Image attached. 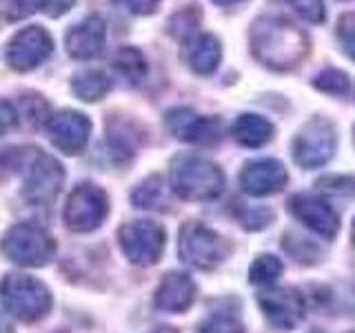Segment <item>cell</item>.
Instances as JSON below:
<instances>
[{"label":"cell","instance_id":"cell-1","mask_svg":"<svg viewBox=\"0 0 355 333\" xmlns=\"http://www.w3.org/2000/svg\"><path fill=\"white\" fill-rule=\"evenodd\" d=\"M251 53L273 69H293L309 53L306 33L277 16H262L251 25Z\"/></svg>","mask_w":355,"mask_h":333},{"label":"cell","instance_id":"cell-2","mask_svg":"<svg viewBox=\"0 0 355 333\" xmlns=\"http://www.w3.org/2000/svg\"><path fill=\"white\" fill-rule=\"evenodd\" d=\"M169 180L173 194L189 203H207L218 198L225 189V176L220 166L193 153H182L173 158Z\"/></svg>","mask_w":355,"mask_h":333},{"label":"cell","instance_id":"cell-3","mask_svg":"<svg viewBox=\"0 0 355 333\" xmlns=\"http://www.w3.org/2000/svg\"><path fill=\"white\" fill-rule=\"evenodd\" d=\"M0 296L9 314L22 322L40 320L51 309V293L40 280L22 273H9L0 282Z\"/></svg>","mask_w":355,"mask_h":333},{"label":"cell","instance_id":"cell-4","mask_svg":"<svg viewBox=\"0 0 355 333\" xmlns=\"http://www.w3.org/2000/svg\"><path fill=\"white\" fill-rule=\"evenodd\" d=\"M227 255L229 242L202 222H187L180 229V258L187 264L198 269H214Z\"/></svg>","mask_w":355,"mask_h":333},{"label":"cell","instance_id":"cell-5","mask_svg":"<svg viewBox=\"0 0 355 333\" xmlns=\"http://www.w3.org/2000/svg\"><path fill=\"white\" fill-rule=\"evenodd\" d=\"M293 160L302 169H318L336 153V127L327 118H311L293 140Z\"/></svg>","mask_w":355,"mask_h":333},{"label":"cell","instance_id":"cell-6","mask_svg":"<svg viewBox=\"0 0 355 333\" xmlns=\"http://www.w3.org/2000/svg\"><path fill=\"white\" fill-rule=\"evenodd\" d=\"M5 255L22 266H40L51 260L55 242L47 231L33 225H16L3 238Z\"/></svg>","mask_w":355,"mask_h":333},{"label":"cell","instance_id":"cell-7","mask_svg":"<svg viewBox=\"0 0 355 333\" xmlns=\"http://www.w3.org/2000/svg\"><path fill=\"white\" fill-rule=\"evenodd\" d=\"M109 214L107 194L92 182L78 185L64 207V222L71 231L85 233L94 231L103 225V220Z\"/></svg>","mask_w":355,"mask_h":333},{"label":"cell","instance_id":"cell-8","mask_svg":"<svg viewBox=\"0 0 355 333\" xmlns=\"http://www.w3.org/2000/svg\"><path fill=\"white\" fill-rule=\"evenodd\" d=\"M122 253L133 264H155L164 251V229L151 220H133L118 231Z\"/></svg>","mask_w":355,"mask_h":333},{"label":"cell","instance_id":"cell-9","mask_svg":"<svg viewBox=\"0 0 355 333\" xmlns=\"http://www.w3.org/2000/svg\"><path fill=\"white\" fill-rule=\"evenodd\" d=\"M64 180L62 164L42 151H33L31 160L27 164L25 187L22 194L31 205H49L58 196Z\"/></svg>","mask_w":355,"mask_h":333},{"label":"cell","instance_id":"cell-10","mask_svg":"<svg viewBox=\"0 0 355 333\" xmlns=\"http://www.w3.org/2000/svg\"><path fill=\"white\" fill-rule=\"evenodd\" d=\"M53 51V40L42 27H27L18 31L14 38L9 40L5 49V58L11 69L16 71H29L36 69L49 58Z\"/></svg>","mask_w":355,"mask_h":333},{"label":"cell","instance_id":"cell-11","mask_svg":"<svg viewBox=\"0 0 355 333\" xmlns=\"http://www.w3.org/2000/svg\"><path fill=\"white\" fill-rule=\"evenodd\" d=\"M258 302L275 327L293 329L304 320L306 302L297 289H269L258 296Z\"/></svg>","mask_w":355,"mask_h":333},{"label":"cell","instance_id":"cell-12","mask_svg":"<svg viewBox=\"0 0 355 333\" xmlns=\"http://www.w3.org/2000/svg\"><path fill=\"white\" fill-rule=\"evenodd\" d=\"M288 182V173L280 160L262 158L244 164L240 173V187L249 196H271L282 191Z\"/></svg>","mask_w":355,"mask_h":333},{"label":"cell","instance_id":"cell-13","mask_svg":"<svg viewBox=\"0 0 355 333\" xmlns=\"http://www.w3.org/2000/svg\"><path fill=\"white\" fill-rule=\"evenodd\" d=\"M288 207H291L293 216L304 227L320 233V236L333 238L340 229V218L324 198L311 194H297L288 200Z\"/></svg>","mask_w":355,"mask_h":333},{"label":"cell","instance_id":"cell-14","mask_svg":"<svg viewBox=\"0 0 355 333\" xmlns=\"http://www.w3.org/2000/svg\"><path fill=\"white\" fill-rule=\"evenodd\" d=\"M47 129L55 147L69 155H76L87 147L89 133H92V122H89L87 116L78 114V111L67 109L49 118Z\"/></svg>","mask_w":355,"mask_h":333},{"label":"cell","instance_id":"cell-15","mask_svg":"<svg viewBox=\"0 0 355 333\" xmlns=\"http://www.w3.org/2000/svg\"><path fill=\"white\" fill-rule=\"evenodd\" d=\"M166 125H169L173 136L184 142L193 144H216L222 136L218 118H202L196 116L191 109H173L166 114Z\"/></svg>","mask_w":355,"mask_h":333},{"label":"cell","instance_id":"cell-16","mask_svg":"<svg viewBox=\"0 0 355 333\" xmlns=\"http://www.w3.org/2000/svg\"><path fill=\"white\" fill-rule=\"evenodd\" d=\"M105 20L100 16H87L78 25H73L64 36L67 51L76 60H89L98 56L105 47Z\"/></svg>","mask_w":355,"mask_h":333},{"label":"cell","instance_id":"cell-17","mask_svg":"<svg viewBox=\"0 0 355 333\" xmlns=\"http://www.w3.org/2000/svg\"><path fill=\"white\" fill-rule=\"evenodd\" d=\"M196 298V282L193 278L184 271H169L155 291V307L169 314H182L193 305Z\"/></svg>","mask_w":355,"mask_h":333},{"label":"cell","instance_id":"cell-18","mask_svg":"<svg viewBox=\"0 0 355 333\" xmlns=\"http://www.w3.org/2000/svg\"><path fill=\"white\" fill-rule=\"evenodd\" d=\"M184 62L191 67V71L200 76H209L216 71L222 58V47L220 40L214 33H193L191 38L184 40Z\"/></svg>","mask_w":355,"mask_h":333},{"label":"cell","instance_id":"cell-19","mask_svg":"<svg viewBox=\"0 0 355 333\" xmlns=\"http://www.w3.org/2000/svg\"><path fill=\"white\" fill-rule=\"evenodd\" d=\"M273 125L266 118L258 114H242L236 122H233L231 133L240 144L251 149H258L273 138Z\"/></svg>","mask_w":355,"mask_h":333},{"label":"cell","instance_id":"cell-20","mask_svg":"<svg viewBox=\"0 0 355 333\" xmlns=\"http://www.w3.org/2000/svg\"><path fill=\"white\" fill-rule=\"evenodd\" d=\"M71 89H73V94L80 98V100L94 103V100H100V98L107 96V92L111 89V80H109V76L105 71L85 69V71L73 76Z\"/></svg>","mask_w":355,"mask_h":333},{"label":"cell","instance_id":"cell-21","mask_svg":"<svg viewBox=\"0 0 355 333\" xmlns=\"http://www.w3.org/2000/svg\"><path fill=\"white\" fill-rule=\"evenodd\" d=\"M116 69L131 83H140L147 74V60L136 47H122L116 56Z\"/></svg>","mask_w":355,"mask_h":333},{"label":"cell","instance_id":"cell-22","mask_svg":"<svg viewBox=\"0 0 355 333\" xmlns=\"http://www.w3.org/2000/svg\"><path fill=\"white\" fill-rule=\"evenodd\" d=\"M282 275V262L275 258V255H258V258L253 260L251 269H249V278L253 284H273L277 278Z\"/></svg>","mask_w":355,"mask_h":333},{"label":"cell","instance_id":"cell-23","mask_svg":"<svg viewBox=\"0 0 355 333\" xmlns=\"http://www.w3.org/2000/svg\"><path fill=\"white\" fill-rule=\"evenodd\" d=\"M162 189H164V182L160 176H151L147 178L142 185L136 187V191H133V205L136 207H144V209H151V207H158L162 203Z\"/></svg>","mask_w":355,"mask_h":333},{"label":"cell","instance_id":"cell-24","mask_svg":"<svg viewBox=\"0 0 355 333\" xmlns=\"http://www.w3.org/2000/svg\"><path fill=\"white\" fill-rule=\"evenodd\" d=\"M313 87L324 92L329 96H344L349 92V76L340 71V69H322L315 78H313Z\"/></svg>","mask_w":355,"mask_h":333},{"label":"cell","instance_id":"cell-25","mask_svg":"<svg viewBox=\"0 0 355 333\" xmlns=\"http://www.w3.org/2000/svg\"><path fill=\"white\" fill-rule=\"evenodd\" d=\"M286 7H291L300 18H304L306 22L320 25L327 18V7L324 0H282Z\"/></svg>","mask_w":355,"mask_h":333},{"label":"cell","instance_id":"cell-26","mask_svg":"<svg viewBox=\"0 0 355 333\" xmlns=\"http://www.w3.org/2000/svg\"><path fill=\"white\" fill-rule=\"evenodd\" d=\"M338 40L342 44V51L355 62V11H349V14L340 16Z\"/></svg>","mask_w":355,"mask_h":333},{"label":"cell","instance_id":"cell-27","mask_svg":"<svg viewBox=\"0 0 355 333\" xmlns=\"http://www.w3.org/2000/svg\"><path fill=\"white\" fill-rule=\"evenodd\" d=\"M318 187L329 196H355V180L349 176H327L318 180Z\"/></svg>","mask_w":355,"mask_h":333},{"label":"cell","instance_id":"cell-28","mask_svg":"<svg viewBox=\"0 0 355 333\" xmlns=\"http://www.w3.org/2000/svg\"><path fill=\"white\" fill-rule=\"evenodd\" d=\"M0 9L9 20H18L40 11V0H0Z\"/></svg>","mask_w":355,"mask_h":333},{"label":"cell","instance_id":"cell-29","mask_svg":"<svg viewBox=\"0 0 355 333\" xmlns=\"http://www.w3.org/2000/svg\"><path fill=\"white\" fill-rule=\"evenodd\" d=\"M198 333H247L242 329L238 320H233L229 316H214L202 322Z\"/></svg>","mask_w":355,"mask_h":333},{"label":"cell","instance_id":"cell-30","mask_svg":"<svg viewBox=\"0 0 355 333\" xmlns=\"http://www.w3.org/2000/svg\"><path fill=\"white\" fill-rule=\"evenodd\" d=\"M240 220L247 229H264L273 220V214L266 207H253V209L244 211V214L240 216Z\"/></svg>","mask_w":355,"mask_h":333},{"label":"cell","instance_id":"cell-31","mask_svg":"<svg viewBox=\"0 0 355 333\" xmlns=\"http://www.w3.org/2000/svg\"><path fill=\"white\" fill-rule=\"evenodd\" d=\"M22 109L27 111V120L36 122V125L47 116V103H44L40 96H27L22 100Z\"/></svg>","mask_w":355,"mask_h":333},{"label":"cell","instance_id":"cell-32","mask_svg":"<svg viewBox=\"0 0 355 333\" xmlns=\"http://www.w3.org/2000/svg\"><path fill=\"white\" fill-rule=\"evenodd\" d=\"M116 3L122 5L127 11H131V14H136V16H149L155 11L160 0H116Z\"/></svg>","mask_w":355,"mask_h":333},{"label":"cell","instance_id":"cell-33","mask_svg":"<svg viewBox=\"0 0 355 333\" xmlns=\"http://www.w3.org/2000/svg\"><path fill=\"white\" fill-rule=\"evenodd\" d=\"M73 5H76V0H40V11L55 18V16L67 14Z\"/></svg>","mask_w":355,"mask_h":333},{"label":"cell","instance_id":"cell-34","mask_svg":"<svg viewBox=\"0 0 355 333\" xmlns=\"http://www.w3.org/2000/svg\"><path fill=\"white\" fill-rule=\"evenodd\" d=\"M16 125V109L7 100H0V136Z\"/></svg>","mask_w":355,"mask_h":333},{"label":"cell","instance_id":"cell-35","mask_svg":"<svg viewBox=\"0 0 355 333\" xmlns=\"http://www.w3.org/2000/svg\"><path fill=\"white\" fill-rule=\"evenodd\" d=\"M14 329H11V320L5 316V311L0 309V333H11Z\"/></svg>","mask_w":355,"mask_h":333},{"label":"cell","instance_id":"cell-36","mask_svg":"<svg viewBox=\"0 0 355 333\" xmlns=\"http://www.w3.org/2000/svg\"><path fill=\"white\" fill-rule=\"evenodd\" d=\"M216 5L220 7H229V5H236V3H242V0H214Z\"/></svg>","mask_w":355,"mask_h":333},{"label":"cell","instance_id":"cell-37","mask_svg":"<svg viewBox=\"0 0 355 333\" xmlns=\"http://www.w3.org/2000/svg\"><path fill=\"white\" fill-rule=\"evenodd\" d=\"M155 333H180V331H175V329H169V327H164V329H158Z\"/></svg>","mask_w":355,"mask_h":333},{"label":"cell","instance_id":"cell-38","mask_svg":"<svg viewBox=\"0 0 355 333\" xmlns=\"http://www.w3.org/2000/svg\"><path fill=\"white\" fill-rule=\"evenodd\" d=\"M353 244H355V220H353Z\"/></svg>","mask_w":355,"mask_h":333},{"label":"cell","instance_id":"cell-39","mask_svg":"<svg viewBox=\"0 0 355 333\" xmlns=\"http://www.w3.org/2000/svg\"><path fill=\"white\" fill-rule=\"evenodd\" d=\"M313 333H320V331H313Z\"/></svg>","mask_w":355,"mask_h":333},{"label":"cell","instance_id":"cell-40","mask_svg":"<svg viewBox=\"0 0 355 333\" xmlns=\"http://www.w3.org/2000/svg\"><path fill=\"white\" fill-rule=\"evenodd\" d=\"M349 333H355V331H349Z\"/></svg>","mask_w":355,"mask_h":333},{"label":"cell","instance_id":"cell-41","mask_svg":"<svg viewBox=\"0 0 355 333\" xmlns=\"http://www.w3.org/2000/svg\"><path fill=\"white\" fill-rule=\"evenodd\" d=\"M353 131H355V129H353Z\"/></svg>","mask_w":355,"mask_h":333}]
</instances>
